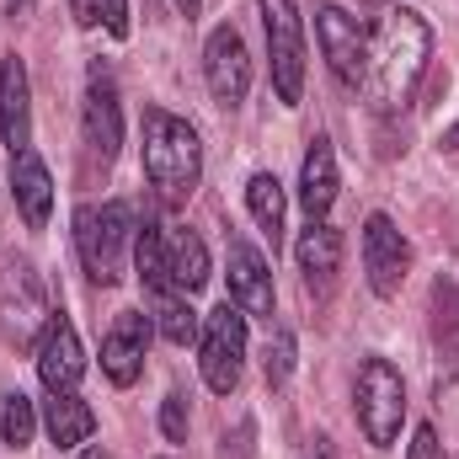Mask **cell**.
<instances>
[{"label": "cell", "mask_w": 459, "mask_h": 459, "mask_svg": "<svg viewBox=\"0 0 459 459\" xmlns=\"http://www.w3.org/2000/svg\"><path fill=\"white\" fill-rule=\"evenodd\" d=\"M428 54H433V38H428V22L417 11H385L374 22V43H368V81H374V97L379 108H406L422 70H428Z\"/></svg>", "instance_id": "cell-1"}, {"label": "cell", "mask_w": 459, "mask_h": 459, "mask_svg": "<svg viewBox=\"0 0 459 459\" xmlns=\"http://www.w3.org/2000/svg\"><path fill=\"white\" fill-rule=\"evenodd\" d=\"M144 177L166 209H182L204 182V144L187 117L144 108Z\"/></svg>", "instance_id": "cell-2"}, {"label": "cell", "mask_w": 459, "mask_h": 459, "mask_svg": "<svg viewBox=\"0 0 459 459\" xmlns=\"http://www.w3.org/2000/svg\"><path fill=\"white\" fill-rule=\"evenodd\" d=\"M134 209L128 204H86L75 214V251L91 273V283L113 289L123 283V256H128V240H134Z\"/></svg>", "instance_id": "cell-3"}, {"label": "cell", "mask_w": 459, "mask_h": 459, "mask_svg": "<svg viewBox=\"0 0 459 459\" xmlns=\"http://www.w3.org/2000/svg\"><path fill=\"white\" fill-rule=\"evenodd\" d=\"M54 310H48V294H43V278L27 256H5L0 262V332L16 347H32L48 332Z\"/></svg>", "instance_id": "cell-4"}, {"label": "cell", "mask_w": 459, "mask_h": 459, "mask_svg": "<svg viewBox=\"0 0 459 459\" xmlns=\"http://www.w3.org/2000/svg\"><path fill=\"white\" fill-rule=\"evenodd\" d=\"M401 417H406V385L401 368L390 358H363L358 368V428L374 449H390L401 438Z\"/></svg>", "instance_id": "cell-5"}, {"label": "cell", "mask_w": 459, "mask_h": 459, "mask_svg": "<svg viewBox=\"0 0 459 459\" xmlns=\"http://www.w3.org/2000/svg\"><path fill=\"white\" fill-rule=\"evenodd\" d=\"M262 27H267V54H273V86L283 108H299L305 97V22L294 0H256Z\"/></svg>", "instance_id": "cell-6"}, {"label": "cell", "mask_w": 459, "mask_h": 459, "mask_svg": "<svg viewBox=\"0 0 459 459\" xmlns=\"http://www.w3.org/2000/svg\"><path fill=\"white\" fill-rule=\"evenodd\" d=\"M198 363H204V385L214 395H230L240 385V363H246V310L240 305H220L204 316L198 332Z\"/></svg>", "instance_id": "cell-7"}, {"label": "cell", "mask_w": 459, "mask_h": 459, "mask_svg": "<svg viewBox=\"0 0 459 459\" xmlns=\"http://www.w3.org/2000/svg\"><path fill=\"white\" fill-rule=\"evenodd\" d=\"M363 273L379 299H395L411 273V240L395 230L390 214H368V225H363Z\"/></svg>", "instance_id": "cell-8"}, {"label": "cell", "mask_w": 459, "mask_h": 459, "mask_svg": "<svg viewBox=\"0 0 459 459\" xmlns=\"http://www.w3.org/2000/svg\"><path fill=\"white\" fill-rule=\"evenodd\" d=\"M316 32H321V54L337 70L342 86H368V38L358 32V22L342 5H321L316 11Z\"/></svg>", "instance_id": "cell-9"}, {"label": "cell", "mask_w": 459, "mask_h": 459, "mask_svg": "<svg viewBox=\"0 0 459 459\" xmlns=\"http://www.w3.org/2000/svg\"><path fill=\"white\" fill-rule=\"evenodd\" d=\"M204 75H209V91H214L220 108H240L246 102V91H251V54H246V38L235 27H214L209 32Z\"/></svg>", "instance_id": "cell-10"}, {"label": "cell", "mask_w": 459, "mask_h": 459, "mask_svg": "<svg viewBox=\"0 0 459 459\" xmlns=\"http://www.w3.org/2000/svg\"><path fill=\"white\" fill-rule=\"evenodd\" d=\"M155 321L144 310H123L113 321V332L102 337V374L113 379L117 390H128L139 374H144V347H150Z\"/></svg>", "instance_id": "cell-11"}, {"label": "cell", "mask_w": 459, "mask_h": 459, "mask_svg": "<svg viewBox=\"0 0 459 459\" xmlns=\"http://www.w3.org/2000/svg\"><path fill=\"white\" fill-rule=\"evenodd\" d=\"M81 374H86L81 337H75V326H70L65 316H54V321H48V332L38 337V379H43V390H48V395H65V390H75V385H81Z\"/></svg>", "instance_id": "cell-12"}, {"label": "cell", "mask_w": 459, "mask_h": 459, "mask_svg": "<svg viewBox=\"0 0 459 459\" xmlns=\"http://www.w3.org/2000/svg\"><path fill=\"white\" fill-rule=\"evenodd\" d=\"M230 305H240L246 316H267V321H273V305H278L262 251L240 235H230Z\"/></svg>", "instance_id": "cell-13"}, {"label": "cell", "mask_w": 459, "mask_h": 459, "mask_svg": "<svg viewBox=\"0 0 459 459\" xmlns=\"http://www.w3.org/2000/svg\"><path fill=\"white\" fill-rule=\"evenodd\" d=\"M86 144L102 155V160H113L117 144H123V108H117V86L113 75H108V65H91V86H86Z\"/></svg>", "instance_id": "cell-14"}, {"label": "cell", "mask_w": 459, "mask_h": 459, "mask_svg": "<svg viewBox=\"0 0 459 459\" xmlns=\"http://www.w3.org/2000/svg\"><path fill=\"white\" fill-rule=\"evenodd\" d=\"M294 256H299L305 283H310L316 294H326V289L337 283V273H342V230L326 225V220H310V230H305L299 246H294Z\"/></svg>", "instance_id": "cell-15"}, {"label": "cell", "mask_w": 459, "mask_h": 459, "mask_svg": "<svg viewBox=\"0 0 459 459\" xmlns=\"http://www.w3.org/2000/svg\"><path fill=\"white\" fill-rule=\"evenodd\" d=\"M0 139H5V150L16 155V150H32L27 139H32V108H27V65L11 54L5 65H0Z\"/></svg>", "instance_id": "cell-16"}, {"label": "cell", "mask_w": 459, "mask_h": 459, "mask_svg": "<svg viewBox=\"0 0 459 459\" xmlns=\"http://www.w3.org/2000/svg\"><path fill=\"white\" fill-rule=\"evenodd\" d=\"M11 187H16V204H22L27 230L48 225V209H54V177H48V166L38 160V150H16V155H11Z\"/></svg>", "instance_id": "cell-17"}, {"label": "cell", "mask_w": 459, "mask_h": 459, "mask_svg": "<svg viewBox=\"0 0 459 459\" xmlns=\"http://www.w3.org/2000/svg\"><path fill=\"white\" fill-rule=\"evenodd\" d=\"M299 204H305L310 220L332 214V204H337V150H332V139H310L305 166H299Z\"/></svg>", "instance_id": "cell-18"}, {"label": "cell", "mask_w": 459, "mask_h": 459, "mask_svg": "<svg viewBox=\"0 0 459 459\" xmlns=\"http://www.w3.org/2000/svg\"><path fill=\"white\" fill-rule=\"evenodd\" d=\"M43 428H48L54 449H75V444H86V438L97 433V411H91V406H86L75 390H65V395H48Z\"/></svg>", "instance_id": "cell-19"}, {"label": "cell", "mask_w": 459, "mask_h": 459, "mask_svg": "<svg viewBox=\"0 0 459 459\" xmlns=\"http://www.w3.org/2000/svg\"><path fill=\"white\" fill-rule=\"evenodd\" d=\"M134 267H139V278H144L150 299L177 294V283H171V262H166V235H160L155 220H144V225L134 230Z\"/></svg>", "instance_id": "cell-20"}, {"label": "cell", "mask_w": 459, "mask_h": 459, "mask_svg": "<svg viewBox=\"0 0 459 459\" xmlns=\"http://www.w3.org/2000/svg\"><path fill=\"white\" fill-rule=\"evenodd\" d=\"M166 262H171V283H177L182 294H198V289L209 283V246H204L193 230H171Z\"/></svg>", "instance_id": "cell-21"}, {"label": "cell", "mask_w": 459, "mask_h": 459, "mask_svg": "<svg viewBox=\"0 0 459 459\" xmlns=\"http://www.w3.org/2000/svg\"><path fill=\"white\" fill-rule=\"evenodd\" d=\"M246 209H251V220L262 225V235L273 240V251H278V240H283V187H278L273 171H256V177L246 182Z\"/></svg>", "instance_id": "cell-22"}, {"label": "cell", "mask_w": 459, "mask_h": 459, "mask_svg": "<svg viewBox=\"0 0 459 459\" xmlns=\"http://www.w3.org/2000/svg\"><path fill=\"white\" fill-rule=\"evenodd\" d=\"M155 332H160V337H166L171 347L198 342L204 321H198V310L187 305V294H182V289H177V294H160V299H155Z\"/></svg>", "instance_id": "cell-23"}, {"label": "cell", "mask_w": 459, "mask_h": 459, "mask_svg": "<svg viewBox=\"0 0 459 459\" xmlns=\"http://www.w3.org/2000/svg\"><path fill=\"white\" fill-rule=\"evenodd\" d=\"M32 433H38V411H32V401H27L22 390H11L5 406H0V438H5L11 449H27Z\"/></svg>", "instance_id": "cell-24"}, {"label": "cell", "mask_w": 459, "mask_h": 459, "mask_svg": "<svg viewBox=\"0 0 459 459\" xmlns=\"http://www.w3.org/2000/svg\"><path fill=\"white\" fill-rule=\"evenodd\" d=\"M289 368H294V337L278 326V337H273V347H267V385H283Z\"/></svg>", "instance_id": "cell-25"}, {"label": "cell", "mask_w": 459, "mask_h": 459, "mask_svg": "<svg viewBox=\"0 0 459 459\" xmlns=\"http://www.w3.org/2000/svg\"><path fill=\"white\" fill-rule=\"evenodd\" d=\"M160 433H166L171 444H182V438H187V395H182V390H171V395H166V406H160Z\"/></svg>", "instance_id": "cell-26"}, {"label": "cell", "mask_w": 459, "mask_h": 459, "mask_svg": "<svg viewBox=\"0 0 459 459\" xmlns=\"http://www.w3.org/2000/svg\"><path fill=\"white\" fill-rule=\"evenodd\" d=\"M97 27H108L113 38H128V0H102V11H97Z\"/></svg>", "instance_id": "cell-27"}, {"label": "cell", "mask_w": 459, "mask_h": 459, "mask_svg": "<svg viewBox=\"0 0 459 459\" xmlns=\"http://www.w3.org/2000/svg\"><path fill=\"white\" fill-rule=\"evenodd\" d=\"M438 449H444L438 433H433V428H417V438H411V459H438Z\"/></svg>", "instance_id": "cell-28"}, {"label": "cell", "mask_w": 459, "mask_h": 459, "mask_svg": "<svg viewBox=\"0 0 459 459\" xmlns=\"http://www.w3.org/2000/svg\"><path fill=\"white\" fill-rule=\"evenodd\" d=\"M305 459H337V444H332L326 433H316V438L305 444Z\"/></svg>", "instance_id": "cell-29"}, {"label": "cell", "mask_w": 459, "mask_h": 459, "mask_svg": "<svg viewBox=\"0 0 459 459\" xmlns=\"http://www.w3.org/2000/svg\"><path fill=\"white\" fill-rule=\"evenodd\" d=\"M75 5V22L81 27H97V11H102V0H70Z\"/></svg>", "instance_id": "cell-30"}, {"label": "cell", "mask_w": 459, "mask_h": 459, "mask_svg": "<svg viewBox=\"0 0 459 459\" xmlns=\"http://www.w3.org/2000/svg\"><path fill=\"white\" fill-rule=\"evenodd\" d=\"M438 150H444L449 160H459V123L449 128V134H444V139H438Z\"/></svg>", "instance_id": "cell-31"}, {"label": "cell", "mask_w": 459, "mask_h": 459, "mask_svg": "<svg viewBox=\"0 0 459 459\" xmlns=\"http://www.w3.org/2000/svg\"><path fill=\"white\" fill-rule=\"evenodd\" d=\"M177 11H182V16H187V22H193V16H198V11H204V0H177Z\"/></svg>", "instance_id": "cell-32"}, {"label": "cell", "mask_w": 459, "mask_h": 459, "mask_svg": "<svg viewBox=\"0 0 459 459\" xmlns=\"http://www.w3.org/2000/svg\"><path fill=\"white\" fill-rule=\"evenodd\" d=\"M32 5H38V0H11V5H5V11H11V16H27V11H32Z\"/></svg>", "instance_id": "cell-33"}, {"label": "cell", "mask_w": 459, "mask_h": 459, "mask_svg": "<svg viewBox=\"0 0 459 459\" xmlns=\"http://www.w3.org/2000/svg\"><path fill=\"white\" fill-rule=\"evenodd\" d=\"M81 459H113V455H108V449H86Z\"/></svg>", "instance_id": "cell-34"}]
</instances>
